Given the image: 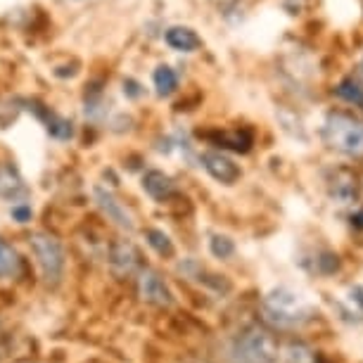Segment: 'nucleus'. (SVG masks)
Segmentation results:
<instances>
[{
	"instance_id": "obj_11",
	"label": "nucleus",
	"mask_w": 363,
	"mask_h": 363,
	"mask_svg": "<svg viewBox=\"0 0 363 363\" xmlns=\"http://www.w3.org/2000/svg\"><path fill=\"white\" fill-rule=\"evenodd\" d=\"M143 188H145V193L150 197H155V200H169L171 195L176 193V186L174 181L164 174V171H147L145 178H143Z\"/></svg>"
},
{
	"instance_id": "obj_14",
	"label": "nucleus",
	"mask_w": 363,
	"mask_h": 363,
	"mask_svg": "<svg viewBox=\"0 0 363 363\" xmlns=\"http://www.w3.org/2000/svg\"><path fill=\"white\" fill-rule=\"evenodd\" d=\"M145 238H147V245L152 247L160 257H174V242L171 238L167 235L164 230H157V228H147L145 230Z\"/></svg>"
},
{
	"instance_id": "obj_6",
	"label": "nucleus",
	"mask_w": 363,
	"mask_h": 363,
	"mask_svg": "<svg viewBox=\"0 0 363 363\" xmlns=\"http://www.w3.org/2000/svg\"><path fill=\"white\" fill-rule=\"evenodd\" d=\"M93 197H95V204L100 207V211L105 214L109 221H112L114 225H119L121 230H126V233H131L135 225H133V218H131V214L126 211V207L121 204L116 197L109 193V190H105V188H95L93 190Z\"/></svg>"
},
{
	"instance_id": "obj_22",
	"label": "nucleus",
	"mask_w": 363,
	"mask_h": 363,
	"mask_svg": "<svg viewBox=\"0 0 363 363\" xmlns=\"http://www.w3.org/2000/svg\"><path fill=\"white\" fill-rule=\"evenodd\" d=\"M138 88H140V86L135 84V81H126V84H124V93H128L131 98H138V95H140Z\"/></svg>"
},
{
	"instance_id": "obj_23",
	"label": "nucleus",
	"mask_w": 363,
	"mask_h": 363,
	"mask_svg": "<svg viewBox=\"0 0 363 363\" xmlns=\"http://www.w3.org/2000/svg\"><path fill=\"white\" fill-rule=\"evenodd\" d=\"M352 223L356 225V228H363V209L359 211V214H354V216H352Z\"/></svg>"
},
{
	"instance_id": "obj_18",
	"label": "nucleus",
	"mask_w": 363,
	"mask_h": 363,
	"mask_svg": "<svg viewBox=\"0 0 363 363\" xmlns=\"http://www.w3.org/2000/svg\"><path fill=\"white\" fill-rule=\"evenodd\" d=\"M218 140L223 143L225 147L235 150V152H247L250 145H252V135L247 131H228V133H221Z\"/></svg>"
},
{
	"instance_id": "obj_3",
	"label": "nucleus",
	"mask_w": 363,
	"mask_h": 363,
	"mask_svg": "<svg viewBox=\"0 0 363 363\" xmlns=\"http://www.w3.org/2000/svg\"><path fill=\"white\" fill-rule=\"evenodd\" d=\"M233 356L238 363H276L278 361V342L262 325H250L247 330L235 340Z\"/></svg>"
},
{
	"instance_id": "obj_20",
	"label": "nucleus",
	"mask_w": 363,
	"mask_h": 363,
	"mask_svg": "<svg viewBox=\"0 0 363 363\" xmlns=\"http://www.w3.org/2000/svg\"><path fill=\"white\" fill-rule=\"evenodd\" d=\"M209 250H211V255L218 257V259H228L233 252H235V245H233L230 238L214 235V238L209 240Z\"/></svg>"
},
{
	"instance_id": "obj_8",
	"label": "nucleus",
	"mask_w": 363,
	"mask_h": 363,
	"mask_svg": "<svg viewBox=\"0 0 363 363\" xmlns=\"http://www.w3.org/2000/svg\"><path fill=\"white\" fill-rule=\"evenodd\" d=\"M202 164L214 181L225 183V186H230V183H235L240 178L238 164H233V160H228V157L221 152H207L202 157Z\"/></svg>"
},
{
	"instance_id": "obj_4",
	"label": "nucleus",
	"mask_w": 363,
	"mask_h": 363,
	"mask_svg": "<svg viewBox=\"0 0 363 363\" xmlns=\"http://www.w3.org/2000/svg\"><path fill=\"white\" fill-rule=\"evenodd\" d=\"M31 250L36 255V262L40 266L48 285H57L65 273V250L57 242V238L48 233H33L31 235Z\"/></svg>"
},
{
	"instance_id": "obj_12",
	"label": "nucleus",
	"mask_w": 363,
	"mask_h": 363,
	"mask_svg": "<svg viewBox=\"0 0 363 363\" xmlns=\"http://www.w3.org/2000/svg\"><path fill=\"white\" fill-rule=\"evenodd\" d=\"M356 193H359V186H356V178L352 174H340L333 183V197L340 204H349L356 200Z\"/></svg>"
},
{
	"instance_id": "obj_17",
	"label": "nucleus",
	"mask_w": 363,
	"mask_h": 363,
	"mask_svg": "<svg viewBox=\"0 0 363 363\" xmlns=\"http://www.w3.org/2000/svg\"><path fill=\"white\" fill-rule=\"evenodd\" d=\"M285 363H316V356L301 342H290L285 347Z\"/></svg>"
},
{
	"instance_id": "obj_9",
	"label": "nucleus",
	"mask_w": 363,
	"mask_h": 363,
	"mask_svg": "<svg viewBox=\"0 0 363 363\" xmlns=\"http://www.w3.org/2000/svg\"><path fill=\"white\" fill-rule=\"evenodd\" d=\"M0 197L12 202L29 197V188H26L24 178L19 176V171L12 164H0Z\"/></svg>"
},
{
	"instance_id": "obj_19",
	"label": "nucleus",
	"mask_w": 363,
	"mask_h": 363,
	"mask_svg": "<svg viewBox=\"0 0 363 363\" xmlns=\"http://www.w3.org/2000/svg\"><path fill=\"white\" fill-rule=\"evenodd\" d=\"M45 124H48V131H50V135H55V138H60V140H69L72 135H74L72 121L62 119V116L50 114V116L45 119Z\"/></svg>"
},
{
	"instance_id": "obj_5",
	"label": "nucleus",
	"mask_w": 363,
	"mask_h": 363,
	"mask_svg": "<svg viewBox=\"0 0 363 363\" xmlns=\"http://www.w3.org/2000/svg\"><path fill=\"white\" fill-rule=\"evenodd\" d=\"M138 292L140 299L147 301L152 306H171L174 304V294H171L169 285L164 283V278L152 269H143L138 276Z\"/></svg>"
},
{
	"instance_id": "obj_16",
	"label": "nucleus",
	"mask_w": 363,
	"mask_h": 363,
	"mask_svg": "<svg viewBox=\"0 0 363 363\" xmlns=\"http://www.w3.org/2000/svg\"><path fill=\"white\" fill-rule=\"evenodd\" d=\"M337 95L342 100L352 102V105L363 107V84H359L356 79H345L337 86Z\"/></svg>"
},
{
	"instance_id": "obj_1",
	"label": "nucleus",
	"mask_w": 363,
	"mask_h": 363,
	"mask_svg": "<svg viewBox=\"0 0 363 363\" xmlns=\"http://www.w3.org/2000/svg\"><path fill=\"white\" fill-rule=\"evenodd\" d=\"M323 140L347 157H363V124L349 114H328L323 124Z\"/></svg>"
},
{
	"instance_id": "obj_2",
	"label": "nucleus",
	"mask_w": 363,
	"mask_h": 363,
	"mask_svg": "<svg viewBox=\"0 0 363 363\" xmlns=\"http://www.w3.org/2000/svg\"><path fill=\"white\" fill-rule=\"evenodd\" d=\"M264 309H266V313H269V318L273 320V323H278L283 328L301 325L313 316L311 306L306 304L297 292L285 290V287H278V290H271L269 294H266Z\"/></svg>"
},
{
	"instance_id": "obj_21",
	"label": "nucleus",
	"mask_w": 363,
	"mask_h": 363,
	"mask_svg": "<svg viewBox=\"0 0 363 363\" xmlns=\"http://www.w3.org/2000/svg\"><path fill=\"white\" fill-rule=\"evenodd\" d=\"M12 218H17L19 223L31 221V207H26V204H15V207H12Z\"/></svg>"
},
{
	"instance_id": "obj_13",
	"label": "nucleus",
	"mask_w": 363,
	"mask_h": 363,
	"mask_svg": "<svg viewBox=\"0 0 363 363\" xmlns=\"http://www.w3.org/2000/svg\"><path fill=\"white\" fill-rule=\"evenodd\" d=\"M152 81H155V88H157V95H162V98H167L178 88V77L176 72L171 69V67L162 65L157 67L155 74H152Z\"/></svg>"
},
{
	"instance_id": "obj_10",
	"label": "nucleus",
	"mask_w": 363,
	"mask_h": 363,
	"mask_svg": "<svg viewBox=\"0 0 363 363\" xmlns=\"http://www.w3.org/2000/svg\"><path fill=\"white\" fill-rule=\"evenodd\" d=\"M164 40H167L169 48H174L178 52H195L202 45V38L190 26H171L164 33Z\"/></svg>"
},
{
	"instance_id": "obj_7",
	"label": "nucleus",
	"mask_w": 363,
	"mask_h": 363,
	"mask_svg": "<svg viewBox=\"0 0 363 363\" xmlns=\"http://www.w3.org/2000/svg\"><path fill=\"white\" fill-rule=\"evenodd\" d=\"M109 266L114 269L116 276H131L140 266L138 250L128 240H116L112 247H109Z\"/></svg>"
},
{
	"instance_id": "obj_15",
	"label": "nucleus",
	"mask_w": 363,
	"mask_h": 363,
	"mask_svg": "<svg viewBox=\"0 0 363 363\" xmlns=\"http://www.w3.org/2000/svg\"><path fill=\"white\" fill-rule=\"evenodd\" d=\"M19 271V257L8 242L0 240V278H10Z\"/></svg>"
}]
</instances>
